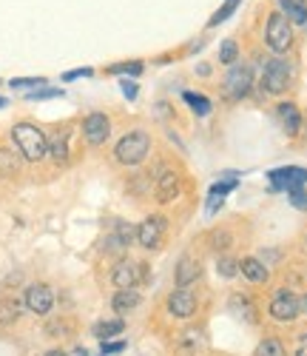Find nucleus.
<instances>
[{
	"label": "nucleus",
	"mask_w": 307,
	"mask_h": 356,
	"mask_svg": "<svg viewBox=\"0 0 307 356\" xmlns=\"http://www.w3.org/2000/svg\"><path fill=\"white\" fill-rule=\"evenodd\" d=\"M12 140L17 145L20 157L28 160V163H40L49 154V137L32 123H17L12 129Z\"/></svg>",
	"instance_id": "obj_1"
},
{
	"label": "nucleus",
	"mask_w": 307,
	"mask_h": 356,
	"mask_svg": "<svg viewBox=\"0 0 307 356\" xmlns=\"http://www.w3.org/2000/svg\"><path fill=\"white\" fill-rule=\"evenodd\" d=\"M148 152H151V137L145 131H131V134H126L117 143L114 157L122 165H140L148 157Z\"/></svg>",
	"instance_id": "obj_2"
},
{
	"label": "nucleus",
	"mask_w": 307,
	"mask_h": 356,
	"mask_svg": "<svg viewBox=\"0 0 307 356\" xmlns=\"http://www.w3.org/2000/svg\"><path fill=\"white\" fill-rule=\"evenodd\" d=\"M265 43L270 51L282 54L293 46V23L282 15V12H273L267 17V26H265Z\"/></svg>",
	"instance_id": "obj_3"
},
{
	"label": "nucleus",
	"mask_w": 307,
	"mask_h": 356,
	"mask_svg": "<svg viewBox=\"0 0 307 356\" xmlns=\"http://www.w3.org/2000/svg\"><path fill=\"white\" fill-rule=\"evenodd\" d=\"M293 80V69L288 60H282V57H273V60L265 63L262 69V88L265 95H282L288 92V86Z\"/></svg>",
	"instance_id": "obj_4"
},
{
	"label": "nucleus",
	"mask_w": 307,
	"mask_h": 356,
	"mask_svg": "<svg viewBox=\"0 0 307 356\" xmlns=\"http://www.w3.org/2000/svg\"><path fill=\"white\" fill-rule=\"evenodd\" d=\"M165 231H168V220H165L163 214H151V217H145V220L137 225V243H140L142 248H148V251H151V248H160Z\"/></svg>",
	"instance_id": "obj_5"
},
{
	"label": "nucleus",
	"mask_w": 307,
	"mask_h": 356,
	"mask_svg": "<svg viewBox=\"0 0 307 356\" xmlns=\"http://www.w3.org/2000/svg\"><path fill=\"white\" fill-rule=\"evenodd\" d=\"M251 88H254V69L251 66H231L228 77H225V95L231 100H242V97H248L251 95Z\"/></svg>",
	"instance_id": "obj_6"
},
{
	"label": "nucleus",
	"mask_w": 307,
	"mask_h": 356,
	"mask_svg": "<svg viewBox=\"0 0 307 356\" xmlns=\"http://www.w3.org/2000/svg\"><path fill=\"white\" fill-rule=\"evenodd\" d=\"M267 180L273 191H293L307 183V168L301 165H285V168H273L267 171Z\"/></svg>",
	"instance_id": "obj_7"
},
{
	"label": "nucleus",
	"mask_w": 307,
	"mask_h": 356,
	"mask_svg": "<svg viewBox=\"0 0 307 356\" xmlns=\"http://www.w3.org/2000/svg\"><path fill=\"white\" fill-rule=\"evenodd\" d=\"M270 316L276 319V322H293L299 314H301V308H299V296L293 293V291H276V296L270 300Z\"/></svg>",
	"instance_id": "obj_8"
},
{
	"label": "nucleus",
	"mask_w": 307,
	"mask_h": 356,
	"mask_svg": "<svg viewBox=\"0 0 307 356\" xmlns=\"http://www.w3.org/2000/svg\"><path fill=\"white\" fill-rule=\"evenodd\" d=\"M111 134V120L103 111H91L85 120H83V137L88 145H103Z\"/></svg>",
	"instance_id": "obj_9"
},
{
	"label": "nucleus",
	"mask_w": 307,
	"mask_h": 356,
	"mask_svg": "<svg viewBox=\"0 0 307 356\" xmlns=\"http://www.w3.org/2000/svg\"><path fill=\"white\" fill-rule=\"evenodd\" d=\"M26 308L32 311V314H38V316L51 314V308H54V293H51V288L43 285V282L28 285V288H26Z\"/></svg>",
	"instance_id": "obj_10"
},
{
	"label": "nucleus",
	"mask_w": 307,
	"mask_h": 356,
	"mask_svg": "<svg viewBox=\"0 0 307 356\" xmlns=\"http://www.w3.org/2000/svg\"><path fill=\"white\" fill-rule=\"evenodd\" d=\"M140 280H142V262H134V259H119L111 271V282L117 285V291L137 288Z\"/></svg>",
	"instance_id": "obj_11"
},
{
	"label": "nucleus",
	"mask_w": 307,
	"mask_h": 356,
	"mask_svg": "<svg viewBox=\"0 0 307 356\" xmlns=\"http://www.w3.org/2000/svg\"><path fill=\"white\" fill-rule=\"evenodd\" d=\"M197 293L194 291H188V288H179V291H174L171 296H168V311H171V316H176V319H188V316H194L197 314Z\"/></svg>",
	"instance_id": "obj_12"
},
{
	"label": "nucleus",
	"mask_w": 307,
	"mask_h": 356,
	"mask_svg": "<svg viewBox=\"0 0 307 356\" xmlns=\"http://www.w3.org/2000/svg\"><path fill=\"white\" fill-rule=\"evenodd\" d=\"M239 274L248 280V282H254V285H265L267 277H270L267 265H265L259 257H244V259H239Z\"/></svg>",
	"instance_id": "obj_13"
},
{
	"label": "nucleus",
	"mask_w": 307,
	"mask_h": 356,
	"mask_svg": "<svg viewBox=\"0 0 307 356\" xmlns=\"http://www.w3.org/2000/svg\"><path fill=\"white\" fill-rule=\"evenodd\" d=\"M276 114H279V120H282V126H285V131L290 137H296L301 131V111H299L296 103H290V100L279 103V106H276Z\"/></svg>",
	"instance_id": "obj_14"
},
{
	"label": "nucleus",
	"mask_w": 307,
	"mask_h": 356,
	"mask_svg": "<svg viewBox=\"0 0 307 356\" xmlns=\"http://www.w3.org/2000/svg\"><path fill=\"white\" fill-rule=\"evenodd\" d=\"M199 259H194V257H182L179 259V265H176V288H188V285H194L197 280H199Z\"/></svg>",
	"instance_id": "obj_15"
},
{
	"label": "nucleus",
	"mask_w": 307,
	"mask_h": 356,
	"mask_svg": "<svg viewBox=\"0 0 307 356\" xmlns=\"http://www.w3.org/2000/svg\"><path fill=\"white\" fill-rule=\"evenodd\" d=\"M179 197V174L176 171H163L157 180V200L160 202H174Z\"/></svg>",
	"instance_id": "obj_16"
},
{
	"label": "nucleus",
	"mask_w": 307,
	"mask_h": 356,
	"mask_svg": "<svg viewBox=\"0 0 307 356\" xmlns=\"http://www.w3.org/2000/svg\"><path fill=\"white\" fill-rule=\"evenodd\" d=\"M140 291L137 288H122V291H117L114 293V300H111V308L117 311V314H128V311H134L137 305H140Z\"/></svg>",
	"instance_id": "obj_17"
},
{
	"label": "nucleus",
	"mask_w": 307,
	"mask_h": 356,
	"mask_svg": "<svg viewBox=\"0 0 307 356\" xmlns=\"http://www.w3.org/2000/svg\"><path fill=\"white\" fill-rule=\"evenodd\" d=\"M69 129H60L57 134H51V140H49V154H51V160L54 163H66L69 160Z\"/></svg>",
	"instance_id": "obj_18"
},
{
	"label": "nucleus",
	"mask_w": 307,
	"mask_h": 356,
	"mask_svg": "<svg viewBox=\"0 0 307 356\" xmlns=\"http://www.w3.org/2000/svg\"><path fill=\"white\" fill-rule=\"evenodd\" d=\"M279 12L296 23V26H307V6L301 3V0H279Z\"/></svg>",
	"instance_id": "obj_19"
},
{
	"label": "nucleus",
	"mask_w": 307,
	"mask_h": 356,
	"mask_svg": "<svg viewBox=\"0 0 307 356\" xmlns=\"http://www.w3.org/2000/svg\"><path fill=\"white\" fill-rule=\"evenodd\" d=\"M122 331H126V322H122V319H103V322L94 325V337H97L100 342H111V339L119 337Z\"/></svg>",
	"instance_id": "obj_20"
},
{
	"label": "nucleus",
	"mask_w": 307,
	"mask_h": 356,
	"mask_svg": "<svg viewBox=\"0 0 307 356\" xmlns=\"http://www.w3.org/2000/svg\"><path fill=\"white\" fill-rule=\"evenodd\" d=\"M182 100H185V103L191 106V111H194L197 117H208V114H210V100H208L205 95H197V92H185V95H182Z\"/></svg>",
	"instance_id": "obj_21"
},
{
	"label": "nucleus",
	"mask_w": 307,
	"mask_h": 356,
	"mask_svg": "<svg viewBox=\"0 0 307 356\" xmlns=\"http://www.w3.org/2000/svg\"><path fill=\"white\" fill-rule=\"evenodd\" d=\"M17 316H20V302L15 300V296L0 300V325H12Z\"/></svg>",
	"instance_id": "obj_22"
},
{
	"label": "nucleus",
	"mask_w": 307,
	"mask_h": 356,
	"mask_svg": "<svg viewBox=\"0 0 307 356\" xmlns=\"http://www.w3.org/2000/svg\"><path fill=\"white\" fill-rule=\"evenodd\" d=\"M254 356H288V350H285V345H282V339H262L259 345H256V350H254Z\"/></svg>",
	"instance_id": "obj_23"
},
{
	"label": "nucleus",
	"mask_w": 307,
	"mask_h": 356,
	"mask_svg": "<svg viewBox=\"0 0 307 356\" xmlns=\"http://www.w3.org/2000/svg\"><path fill=\"white\" fill-rule=\"evenodd\" d=\"M20 168V157L12 148H0V174H17Z\"/></svg>",
	"instance_id": "obj_24"
},
{
	"label": "nucleus",
	"mask_w": 307,
	"mask_h": 356,
	"mask_svg": "<svg viewBox=\"0 0 307 356\" xmlns=\"http://www.w3.org/2000/svg\"><path fill=\"white\" fill-rule=\"evenodd\" d=\"M239 3H242V0H225V3L217 9V15H213V17L208 20V26H219V23H225V20L239 9Z\"/></svg>",
	"instance_id": "obj_25"
},
{
	"label": "nucleus",
	"mask_w": 307,
	"mask_h": 356,
	"mask_svg": "<svg viewBox=\"0 0 307 356\" xmlns=\"http://www.w3.org/2000/svg\"><path fill=\"white\" fill-rule=\"evenodd\" d=\"M236 60H239V46H236V40H225V43L219 46V63L233 66Z\"/></svg>",
	"instance_id": "obj_26"
},
{
	"label": "nucleus",
	"mask_w": 307,
	"mask_h": 356,
	"mask_svg": "<svg viewBox=\"0 0 307 356\" xmlns=\"http://www.w3.org/2000/svg\"><path fill=\"white\" fill-rule=\"evenodd\" d=\"M108 72H111V74H128V77H137V74H142V63H140V60H131V63H114Z\"/></svg>",
	"instance_id": "obj_27"
},
{
	"label": "nucleus",
	"mask_w": 307,
	"mask_h": 356,
	"mask_svg": "<svg viewBox=\"0 0 307 356\" xmlns=\"http://www.w3.org/2000/svg\"><path fill=\"white\" fill-rule=\"evenodd\" d=\"M217 274H219V277H225V280L236 277V274H239V262H236V259H231V257H222V259H219V265H217Z\"/></svg>",
	"instance_id": "obj_28"
},
{
	"label": "nucleus",
	"mask_w": 307,
	"mask_h": 356,
	"mask_svg": "<svg viewBox=\"0 0 307 356\" xmlns=\"http://www.w3.org/2000/svg\"><path fill=\"white\" fill-rule=\"evenodd\" d=\"M12 88H43L46 86V77H15L9 80Z\"/></svg>",
	"instance_id": "obj_29"
},
{
	"label": "nucleus",
	"mask_w": 307,
	"mask_h": 356,
	"mask_svg": "<svg viewBox=\"0 0 307 356\" xmlns=\"http://www.w3.org/2000/svg\"><path fill=\"white\" fill-rule=\"evenodd\" d=\"M28 100H51V97H63V88H35L26 95Z\"/></svg>",
	"instance_id": "obj_30"
},
{
	"label": "nucleus",
	"mask_w": 307,
	"mask_h": 356,
	"mask_svg": "<svg viewBox=\"0 0 307 356\" xmlns=\"http://www.w3.org/2000/svg\"><path fill=\"white\" fill-rule=\"evenodd\" d=\"M290 194V205H293V209H307V191L304 188H293V191H288Z\"/></svg>",
	"instance_id": "obj_31"
},
{
	"label": "nucleus",
	"mask_w": 307,
	"mask_h": 356,
	"mask_svg": "<svg viewBox=\"0 0 307 356\" xmlns=\"http://www.w3.org/2000/svg\"><path fill=\"white\" fill-rule=\"evenodd\" d=\"M119 350H126V342L117 339V342H103L100 345V353L103 356H111V353H119Z\"/></svg>",
	"instance_id": "obj_32"
},
{
	"label": "nucleus",
	"mask_w": 307,
	"mask_h": 356,
	"mask_svg": "<svg viewBox=\"0 0 307 356\" xmlns=\"http://www.w3.org/2000/svg\"><path fill=\"white\" fill-rule=\"evenodd\" d=\"M228 240H231V234H228V231H219V234H213V248H217V251L222 248V251H225V248L231 245Z\"/></svg>",
	"instance_id": "obj_33"
},
{
	"label": "nucleus",
	"mask_w": 307,
	"mask_h": 356,
	"mask_svg": "<svg viewBox=\"0 0 307 356\" xmlns=\"http://www.w3.org/2000/svg\"><path fill=\"white\" fill-rule=\"evenodd\" d=\"M119 88H122V95H126L128 100H137V83L134 80H122Z\"/></svg>",
	"instance_id": "obj_34"
},
{
	"label": "nucleus",
	"mask_w": 307,
	"mask_h": 356,
	"mask_svg": "<svg viewBox=\"0 0 307 356\" xmlns=\"http://www.w3.org/2000/svg\"><path fill=\"white\" fill-rule=\"evenodd\" d=\"M91 74H94L91 69H74V72H66V74H63V80L69 83V80H77V77H91Z\"/></svg>",
	"instance_id": "obj_35"
},
{
	"label": "nucleus",
	"mask_w": 307,
	"mask_h": 356,
	"mask_svg": "<svg viewBox=\"0 0 307 356\" xmlns=\"http://www.w3.org/2000/svg\"><path fill=\"white\" fill-rule=\"evenodd\" d=\"M296 356H307V334L299 337V345H296Z\"/></svg>",
	"instance_id": "obj_36"
},
{
	"label": "nucleus",
	"mask_w": 307,
	"mask_h": 356,
	"mask_svg": "<svg viewBox=\"0 0 307 356\" xmlns=\"http://www.w3.org/2000/svg\"><path fill=\"white\" fill-rule=\"evenodd\" d=\"M74 356H88V353H85V348H77V350H74Z\"/></svg>",
	"instance_id": "obj_37"
},
{
	"label": "nucleus",
	"mask_w": 307,
	"mask_h": 356,
	"mask_svg": "<svg viewBox=\"0 0 307 356\" xmlns=\"http://www.w3.org/2000/svg\"><path fill=\"white\" fill-rule=\"evenodd\" d=\"M46 356H66V353H60V350H51V353H46Z\"/></svg>",
	"instance_id": "obj_38"
},
{
	"label": "nucleus",
	"mask_w": 307,
	"mask_h": 356,
	"mask_svg": "<svg viewBox=\"0 0 307 356\" xmlns=\"http://www.w3.org/2000/svg\"><path fill=\"white\" fill-rule=\"evenodd\" d=\"M3 106H9V103H6V97H0V108H3Z\"/></svg>",
	"instance_id": "obj_39"
},
{
	"label": "nucleus",
	"mask_w": 307,
	"mask_h": 356,
	"mask_svg": "<svg viewBox=\"0 0 307 356\" xmlns=\"http://www.w3.org/2000/svg\"><path fill=\"white\" fill-rule=\"evenodd\" d=\"M301 3H304V6H307V0H301Z\"/></svg>",
	"instance_id": "obj_40"
},
{
	"label": "nucleus",
	"mask_w": 307,
	"mask_h": 356,
	"mask_svg": "<svg viewBox=\"0 0 307 356\" xmlns=\"http://www.w3.org/2000/svg\"><path fill=\"white\" fill-rule=\"evenodd\" d=\"M100 356H103V353H100Z\"/></svg>",
	"instance_id": "obj_41"
}]
</instances>
